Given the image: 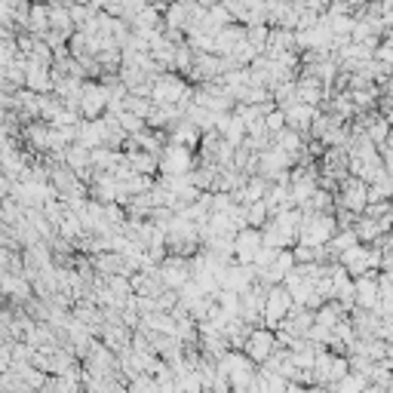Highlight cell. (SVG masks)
Segmentation results:
<instances>
[{"mask_svg":"<svg viewBox=\"0 0 393 393\" xmlns=\"http://www.w3.org/2000/svg\"><path fill=\"white\" fill-rule=\"evenodd\" d=\"M191 84L181 80L175 71H160L151 84V101L154 105H179V101H191Z\"/></svg>","mask_w":393,"mask_h":393,"instance_id":"cell-1","label":"cell"},{"mask_svg":"<svg viewBox=\"0 0 393 393\" xmlns=\"http://www.w3.org/2000/svg\"><path fill=\"white\" fill-rule=\"evenodd\" d=\"M194 163H196V157H194L191 148H184V144H179V141H166L160 148V157H157V172L179 175V172H188Z\"/></svg>","mask_w":393,"mask_h":393,"instance_id":"cell-2","label":"cell"},{"mask_svg":"<svg viewBox=\"0 0 393 393\" xmlns=\"http://www.w3.org/2000/svg\"><path fill=\"white\" fill-rule=\"evenodd\" d=\"M289 307H292V298H289L286 289H283L280 283L267 286V292H264V304H262V326L277 329V326L283 323V317L289 314Z\"/></svg>","mask_w":393,"mask_h":393,"instance_id":"cell-3","label":"cell"},{"mask_svg":"<svg viewBox=\"0 0 393 393\" xmlns=\"http://www.w3.org/2000/svg\"><path fill=\"white\" fill-rule=\"evenodd\" d=\"M108 99H111V92L101 80H84V86H80V117L84 120L101 117L108 108Z\"/></svg>","mask_w":393,"mask_h":393,"instance_id":"cell-4","label":"cell"},{"mask_svg":"<svg viewBox=\"0 0 393 393\" xmlns=\"http://www.w3.org/2000/svg\"><path fill=\"white\" fill-rule=\"evenodd\" d=\"M157 274H160V283L166 289H179L191 280V267H188V255H175L166 252L163 262L157 264Z\"/></svg>","mask_w":393,"mask_h":393,"instance_id":"cell-5","label":"cell"},{"mask_svg":"<svg viewBox=\"0 0 393 393\" xmlns=\"http://www.w3.org/2000/svg\"><path fill=\"white\" fill-rule=\"evenodd\" d=\"M335 206L359 215V212H363V206H366V181L357 179V175L341 179L338 181V191H335Z\"/></svg>","mask_w":393,"mask_h":393,"instance_id":"cell-6","label":"cell"},{"mask_svg":"<svg viewBox=\"0 0 393 393\" xmlns=\"http://www.w3.org/2000/svg\"><path fill=\"white\" fill-rule=\"evenodd\" d=\"M277 347V338H274V329H267V326H252V332L249 338L243 341V354L252 359V363L258 366L262 359H267V354Z\"/></svg>","mask_w":393,"mask_h":393,"instance_id":"cell-7","label":"cell"},{"mask_svg":"<svg viewBox=\"0 0 393 393\" xmlns=\"http://www.w3.org/2000/svg\"><path fill=\"white\" fill-rule=\"evenodd\" d=\"M234 262H240V264H252V258H255V249L262 246V231L258 227H240V231L234 234Z\"/></svg>","mask_w":393,"mask_h":393,"instance_id":"cell-8","label":"cell"},{"mask_svg":"<svg viewBox=\"0 0 393 393\" xmlns=\"http://www.w3.org/2000/svg\"><path fill=\"white\" fill-rule=\"evenodd\" d=\"M255 283V264H240V262H227L224 274H222V289H231V292H246Z\"/></svg>","mask_w":393,"mask_h":393,"instance_id":"cell-9","label":"cell"},{"mask_svg":"<svg viewBox=\"0 0 393 393\" xmlns=\"http://www.w3.org/2000/svg\"><path fill=\"white\" fill-rule=\"evenodd\" d=\"M222 74V59L215 53H194V61H191V84H206V80H215Z\"/></svg>","mask_w":393,"mask_h":393,"instance_id":"cell-10","label":"cell"},{"mask_svg":"<svg viewBox=\"0 0 393 393\" xmlns=\"http://www.w3.org/2000/svg\"><path fill=\"white\" fill-rule=\"evenodd\" d=\"M0 295H9L13 302L25 304L34 295V289H31V283L19 271H0Z\"/></svg>","mask_w":393,"mask_h":393,"instance_id":"cell-11","label":"cell"},{"mask_svg":"<svg viewBox=\"0 0 393 393\" xmlns=\"http://www.w3.org/2000/svg\"><path fill=\"white\" fill-rule=\"evenodd\" d=\"M25 86L34 92H49L53 89V74H49V65L37 59H25Z\"/></svg>","mask_w":393,"mask_h":393,"instance_id":"cell-12","label":"cell"},{"mask_svg":"<svg viewBox=\"0 0 393 393\" xmlns=\"http://www.w3.org/2000/svg\"><path fill=\"white\" fill-rule=\"evenodd\" d=\"M317 108L304 105V101H289V105H283V120L289 129L302 132V136L307 139V126H310V117H314Z\"/></svg>","mask_w":393,"mask_h":393,"instance_id":"cell-13","label":"cell"},{"mask_svg":"<svg viewBox=\"0 0 393 393\" xmlns=\"http://www.w3.org/2000/svg\"><path fill=\"white\" fill-rule=\"evenodd\" d=\"M74 141L86 144V148H99V144H105V120H101V117H96V120H77Z\"/></svg>","mask_w":393,"mask_h":393,"instance_id":"cell-14","label":"cell"},{"mask_svg":"<svg viewBox=\"0 0 393 393\" xmlns=\"http://www.w3.org/2000/svg\"><path fill=\"white\" fill-rule=\"evenodd\" d=\"M274 144L280 151H286L289 157H292V163L302 157V151H304V144H307V139L302 136V132H295V129H289V126H283L280 132H274Z\"/></svg>","mask_w":393,"mask_h":393,"instance_id":"cell-15","label":"cell"},{"mask_svg":"<svg viewBox=\"0 0 393 393\" xmlns=\"http://www.w3.org/2000/svg\"><path fill=\"white\" fill-rule=\"evenodd\" d=\"M61 163L65 166H71V169H86L89 166V148L86 144H80V141H71V144H65V151H61Z\"/></svg>","mask_w":393,"mask_h":393,"instance_id":"cell-16","label":"cell"},{"mask_svg":"<svg viewBox=\"0 0 393 393\" xmlns=\"http://www.w3.org/2000/svg\"><path fill=\"white\" fill-rule=\"evenodd\" d=\"M46 28H49L46 4H31V6H28V22H25V31H28V34H34V37H40Z\"/></svg>","mask_w":393,"mask_h":393,"instance_id":"cell-17","label":"cell"},{"mask_svg":"<svg viewBox=\"0 0 393 393\" xmlns=\"http://www.w3.org/2000/svg\"><path fill=\"white\" fill-rule=\"evenodd\" d=\"M366 384H369V378H363L359 372H354V369H347L344 375H341L338 381H332V390H338V393H366Z\"/></svg>","mask_w":393,"mask_h":393,"instance_id":"cell-18","label":"cell"},{"mask_svg":"<svg viewBox=\"0 0 393 393\" xmlns=\"http://www.w3.org/2000/svg\"><path fill=\"white\" fill-rule=\"evenodd\" d=\"M46 13H49V28L56 31H74L68 16V4H59V0H46Z\"/></svg>","mask_w":393,"mask_h":393,"instance_id":"cell-19","label":"cell"},{"mask_svg":"<svg viewBox=\"0 0 393 393\" xmlns=\"http://www.w3.org/2000/svg\"><path fill=\"white\" fill-rule=\"evenodd\" d=\"M212 298H215V304H219L227 317H240V292H231V289H215L212 292Z\"/></svg>","mask_w":393,"mask_h":393,"instance_id":"cell-20","label":"cell"},{"mask_svg":"<svg viewBox=\"0 0 393 393\" xmlns=\"http://www.w3.org/2000/svg\"><path fill=\"white\" fill-rule=\"evenodd\" d=\"M175 390H191V393H200L203 390V381L196 375V369H184L175 375Z\"/></svg>","mask_w":393,"mask_h":393,"instance_id":"cell-21","label":"cell"},{"mask_svg":"<svg viewBox=\"0 0 393 393\" xmlns=\"http://www.w3.org/2000/svg\"><path fill=\"white\" fill-rule=\"evenodd\" d=\"M123 108L126 111H132L136 114V117H148V111L154 108V101L151 99H144V96H132V92H126V96H123Z\"/></svg>","mask_w":393,"mask_h":393,"instance_id":"cell-22","label":"cell"},{"mask_svg":"<svg viewBox=\"0 0 393 393\" xmlns=\"http://www.w3.org/2000/svg\"><path fill=\"white\" fill-rule=\"evenodd\" d=\"M267 219H271V212H267V206L262 200L246 203V224H249V227H262Z\"/></svg>","mask_w":393,"mask_h":393,"instance_id":"cell-23","label":"cell"},{"mask_svg":"<svg viewBox=\"0 0 393 393\" xmlns=\"http://www.w3.org/2000/svg\"><path fill=\"white\" fill-rule=\"evenodd\" d=\"M114 120L120 123V129L126 132V136H132V132H139V129L144 126V120H141V117H136V114L126 111V108H120L117 114H114Z\"/></svg>","mask_w":393,"mask_h":393,"instance_id":"cell-24","label":"cell"},{"mask_svg":"<svg viewBox=\"0 0 393 393\" xmlns=\"http://www.w3.org/2000/svg\"><path fill=\"white\" fill-rule=\"evenodd\" d=\"M243 136H246V123H243L240 117H234V111H231V120H227V126H224V132H222V139H224V141H231V144H240Z\"/></svg>","mask_w":393,"mask_h":393,"instance_id":"cell-25","label":"cell"},{"mask_svg":"<svg viewBox=\"0 0 393 393\" xmlns=\"http://www.w3.org/2000/svg\"><path fill=\"white\" fill-rule=\"evenodd\" d=\"M347 369H350V366H347V354H332V357H329V384H332V381H338Z\"/></svg>","mask_w":393,"mask_h":393,"instance_id":"cell-26","label":"cell"},{"mask_svg":"<svg viewBox=\"0 0 393 393\" xmlns=\"http://www.w3.org/2000/svg\"><path fill=\"white\" fill-rule=\"evenodd\" d=\"M267 28L271 25H246V40L262 53V46H264V40H267Z\"/></svg>","mask_w":393,"mask_h":393,"instance_id":"cell-27","label":"cell"},{"mask_svg":"<svg viewBox=\"0 0 393 393\" xmlns=\"http://www.w3.org/2000/svg\"><path fill=\"white\" fill-rule=\"evenodd\" d=\"M262 120H264V129L271 132V136H274V132H280V129L286 126V120H283V108H271Z\"/></svg>","mask_w":393,"mask_h":393,"instance_id":"cell-28","label":"cell"},{"mask_svg":"<svg viewBox=\"0 0 393 393\" xmlns=\"http://www.w3.org/2000/svg\"><path fill=\"white\" fill-rule=\"evenodd\" d=\"M277 252H280V249H277V246H267V243H262V246H258V249H255L252 264H255V267H267V264L274 262V255H277Z\"/></svg>","mask_w":393,"mask_h":393,"instance_id":"cell-29","label":"cell"},{"mask_svg":"<svg viewBox=\"0 0 393 393\" xmlns=\"http://www.w3.org/2000/svg\"><path fill=\"white\" fill-rule=\"evenodd\" d=\"M9 181L13 179H6V172L0 169V196H9Z\"/></svg>","mask_w":393,"mask_h":393,"instance_id":"cell-30","label":"cell"},{"mask_svg":"<svg viewBox=\"0 0 393 393\" xmlns=\"http://www.w3.org/2000/svg\"><path fill=\"white\" fill-rule=\"evenodd\" d=\"M264 4H267V0H264Z\"/></svg>","mask_w":393,"mask_h":393,"instance_id":"cell-31","label":"cell"}]
</instances>
